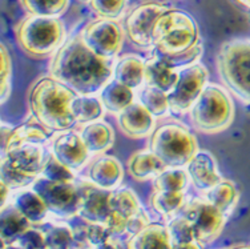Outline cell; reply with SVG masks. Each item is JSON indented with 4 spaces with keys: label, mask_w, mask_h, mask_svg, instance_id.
I'll return each instance as SVG.
<instances>
[{
    "label": "cell",
    "mask_w": 250,
    "mask_h": 249,
    "mask_svg": "<svg viewBox=\"0 0 250 249\" xmlns=\"http://www.w3.org/2000/svg\"><path fill=\"white\" fill-rule=\"evenodd\" d=\"M12 127L10 124H7V123H1V151L5 148V145L8 143V140H10V136L12 134Z\"/></svg>",
    "instance_id": "obj_38"
},
{
    "label": "cell",
    "mask_w": 250,
    "mask_h": 249,
    "mask_svg": "<svg viewBox=\"0 0 250 249\" xmlns=\"http://www.w3.org/2000/svg\"><path fill=\"white\" fill-rule=\"evenodd\" d=\"M165 168L167 165L163 160L149 148L137 151L128 160V172L132 178L140 181L154 180Z\"/></svg>",
    "instance_id": "obj_23"
},
{
    "label": "cell",
    "mask_w": 250,
    "mask_h": 249,
    "mask_svg": "<svg viewBox=\"0 0 250 249\" xmlns=\"http://www.w3.org/2000/svg\"><path fill=\"white\" fill-rule=\"evenodd\" d=\"M77 187L80 192L79 213L89 221L105 223L112 212L109 206L111 192L96 187L91 181L82 182Z\"/></svg>",
    "instance_id": "obj_15"
},
{
    "label": "cell",
    "mask_w": 250,
    "mask_h": 249,
    "mask_svg": "<svg viewBox=\"0 0 250 249\" xmlns=\"http://www.w3.org/2000/svg\"><path fill=\"white\" fill-rule=\"evenodd\" d=\"M185 169L193 187L197 188L198 191H210L218 182L224 180L218 171L216 158L208 151L198 149V152L188 163Z\"/></svg>",
    "instance_id": "obj_16"
},
{
    "label": "cell",
    "mask_w": 250,
    "mask_h": 249,
    "mask_svg": "<svg viewBox=\"0 0 250 249\" xmlns=\"http://www.w3.org/2000/svg\"><path fill=\"white\" fill-rule=\"evenodd\" d=\"M209 72L202 63L178 69V79L173 90L169 92L170 113L181 116L188 113L197 101L205 87L209 84Z\"/></svg>",
    "instance_id": "obj_9"
},
{
    "label": "cell",
    "mask_w": 250,
    "mask_h": 249,
    "mask_svg": "<svg viewBox=\"0 0 250 249\" xmlns=\"http://www.w3.org/2000/svg\"><path fill=\"white\" fill-rule=\"evenodd\" d=\"M189 180L185 168H165L153 180L156 191L184 192Z\"/></svg>",
    "instance_id": "obj_30"
},
{
    "label": "cell",
    "mask_w": 250,
    "mask_h": 249,
    "mask_svg": "<svg viewBox=\"0 0 250 249\" xmlns=\"http://www.w3.org/2000/svg\"><path fill=\"white\" fill-rule=\"evenodd\" d=\"M0 173H1V182L7 187H10L11 189H25V188L32 187L35 180L38 179L21 172L3 160H0Z\"/></svg>",
    "instance_id": "obj_33"
},
{
    "label": "cell",
    "mask_w": 250,
    "mask_h": 249,
    "mask_svg": "<svg viewBox=\"0 0 250 249\" xmlns=\"http://www.w3.org/2000/svg\"><path fill=\"white\" fill-rule=\"evenodd\" d=\"M137 101L149 111L156 119H161L170 113L168 93L157 87L143 84L137 90Z\"/></svg>",
    "instance_id": "obj_26"
},
{
    "label": "cell",
    "mask_w": 250,
    "mask_h": 249,
    "mask_svg": "<svg viewBox=\"0 0 250 249\" xmlns=\"http://www.w3.org/2000/svg\"><path fill=\"white\" fill-rule=\"evenodd\" d=\"M207 200L217 209L226 215L231 212L238 200V191L236 185L229 180H222L213 187L210 191L207 192Z\"/></svg>",
    "instance_id": "obj_28"
},
{
    "label": "cell",
    "mask_w": 250,
    "mask_h": 249,
    "mask_svg": "<svg viewBox=\"0 0 250 249\" xmlns=\"http://www.w3.org/2000/svg\"><path fill=\"white\" fill-rule=\"evenodd\" d=\"M112 79L137 91L145 84V59L135 53H128L119 58L113 64Z\"/></svg>",
    "instance_id": "obj_20"
},
{
    "label": "cell",
    "mask_w": 250,
    "mask_h": 249,
    "mask_svg": "<svg viewBox=\"0 0 250 249\" xmlns=\"http://www.w3.org/2000/svg\"><path fill=\"white\" fill-rule=\"evenodd\" d=\"M28 14L60 18L69 5V0H21Z\"/></svg>",
    "instance_id": "obj_32"
},
{
    "label": "cell",
    "mask_w": 250,
    "mask_h": 249,
    "mask_svg": "<svg viewBox=\"0 0 250 249\" xmlns=\"http://www.w3.org/2000/svg\"><path fill=\"white\" fill-rule=\"evenodd\" d=\"M89 4L99 18L120 20L128 12V0H89Z\"/></svg>",
    "instance_id": "obj_34"
},
{
    "label": "cell",
    "mask_w": 250,
    "mask_h": 249,
    "mask_svg": "<svg viewBox=\"0 0 250 249\" xmlns=\"http://www.w3.org/2000/svg\"><path fill=\"white\" fill-rule=\"evenodd\" d=\"M42 176L49 179V180H53V181L75 182V180H76V172L65 167V165H62V163H59L52 155L49 156L47 163L44 165Z\"/></svg>",
    "instance_id": "obj_37"
},
{
    "label": "cell",
    "mask_w": 250,
    "mask_h": 249,
    "mask_svg": "<svg viewBox=\"0 0 250 249\" xmlns=\"http://www.w3.org/2000/svg\"><path fill=\"white\" fill-rule=\"evenodd\" d=\"M170 8L172 5L159 0H145L136 4L124 16L125 36L135 47L152 49L154 25Z\"/></svg>",
    "instance_id": "obj_8"
},
{
    "label": "cell",
    "mask_w": 250,
    "mask_h": 249,
    "mask_svg": "<svg viewBox=\"0 0 250 249\" xmlns=\"http://www.w3.org/2000/svg\"><path fill=\"white\" fill-rule=\"evenodd\" d=\"M192 127L205 135H217L234 120V103L225 87L209 83L189 111Z\"/></svg>",
    "instance_id": "obj_4"
},
{
    "label": "cell",
    "mask_w": 250,
    "mask_h": 249,
    "mask_svg": "<svg viewBox=\"0 0 250 249\" xmlns=\"http://www.w3.org/2000/svg\"><path fill=\"white\" fill-rule=\"evenodd\" d=\"M80 135L89 154L95 156L104 155L115 144V130L104 120L84 124L80 130Z\"/></svg>",
    "instance_id": "obj_19"
},
{
    "label": "cell",
    "mask_w": 250,
    "mask_h": 249,
    "mask_svg": "<svg viewBox=\"0 0 250 249\" xmlns=\"http://www.w3.org/2000/svg\"><path fill=\"white\" fill-rule=\"evenodd\" d=\"M32 189L43 199L49 211L60 216H71L79 212L80 192L75 182L53 181L39 176L32 184Z\"/></svg>",
    "instance_id": "obj_11"
},
{
    "label": "cell",
    "mask_w": 250,
    "mask_h": 249,
    "mask_svg": "<svg viewBox=\"0 0 250 249\" xmlns=\"http://www.w3.org/2000/svg\"><path fill=\"white\" fill-rule=\"evenodd\" d=\"M177 79V69L169 67L157 53L150 51L148 59H145V84L157 87L161 91L169 93L173 90Z\"/></svg>",
    "instance_id": "obj_22"
},
{
    "label": "cell",
    "mask_w": 250,
    "mask_h": 249,
    "mask_svg": "<svg viewBox=\"0 0 250 249\" xmlns=\"http://www.w3.org/2000/svg\"><path fill=\"white\" fill-rule=\"evenodd\" d=\"M109 206L112 212H116L126 219L140 211L139 200L136 197L135 192L128 188H117L115 191H111Z\"/></svg>",
    "instance_id": "obj_31"
},
{
    "label": "cell",
    "mask_w": 250,
    "mask_h": 249,
    "mask_svg": "<svg viewBox=\"0 0 250 249\" xmlns=\"http://www.w3.org/2000/svg\"><path fill=\"white\" fill-rule=\"evenodd\" d=\"M76 124H88L103 119L106 111L99 95H76L71 104Z\"/></svg>",
    "instance_id": "obj_25"
},
{
    "label": "cell",
    "mask_w": 250,
    "mask_h": 249,
    "mask_svg": "<svg viewBox=\"0 0 250 249\" xmlns=\"http://www.w3.org/2000/svg\"><path fill=\"white\" fill-rule=\"evenodd\" d=\"M15 204H16V208L31 221H39L40 219H43L48 209L43 199L39 196L32 188L31 191L27 188L21 189L19 196L16 197Z\"/></svg>",
    "instance_id": "obj_29"
},
{
    "label": "cell",
    "mask_w": 250,
    "mask_h": 249,
    "mask_svg": "<svg viewBox=\"0 0 250 249\" xmlns=\"http://www.w3.org/2000/svg\"><path fill=\"white\" fill-rule=\"evenodd\" d=\"M15 32L20 48L35 59L55 55L67 40L62 20L52 16L28 14Z\"/></svg>",
    "instance_id": "obj_3"
},
{
    "label": "cell",
    "mask_w": 250,
    "mask_h": 249,
    "mask_svg": "<svg viewBox=\"0 0 250 249\" xmlns=\"http://www.w3.org/2000/svg\"><path fill=\"white\" fill-rule=\"evenodd\" d=\"M148 148L168 168H185L198 152V143L188 127L167 123L154 128Z\"/></svg>",
    "instance_id": "obj_7"
},
{
    "label": "cell",
    "mask_w": 250,
    "mask_h": 249,
    "mask_svg": "<svg viewBox=\"0 0 250 249\" xmlns=\"http://www.w3.org/2000/svg\"><path fill=\"white\" fill-rule=\"evenodd\" d=\"M0 100L4 104L11 95V75H12V62L8 49L1 44L0 49Z\"/></svg>",
    "instance_id": "obj_36"
},
{
    "label": "cell",
    "mask_w": 250,
    "mask_h": 249,
    "mask_svg": "<svg viewBox=\"0 0 250 249\" xmlns=\"http://www.w3.org/2000/svg\"><path fill=\"white\" fill-rule=\"evenodd\" d=\"M52 136L53 132L47 130L38 119H35L34 116L31 115L23 124L18 125L12 130L10 140H8L5 148L1 152H4V151H7L8 148H12V147L21 145V144L49 145Z\"/></svg>",
    "instance_id": "obj_21"
},
{
    "label": "cell",
    "mask_w": 250,
    "mask_h": 249,
    "mask_svg": "<svg viewBox=\"0 0 250 249\" xmlns=\"http://www.w3.org/2000/svg\"><path fill=\"white\" fill-rule=\"evenodd\" d=\"M237 3H240L241 5H244V7H248L250 8V0H236Z\"/></svg>",
    "instance_id": "obj_39"
},
{
    "label": "cell",
    "mask_w": 250,
    "mask_h": 249,
    "mask_svg": "<svg viewBox=\"0 0 250 249\" xmlns=\"http://www.w3.org/2000/svg\"><path fill=\"white\" fill-rule=\"evenodd\" d=\"M88 181L105 191H115L124 178L123 164L111 155H99L87 168Z\"/></svg>",
    "instance_id": "obj_18"
},
{
    "label": "cell",
    "mask_w": 250,
    "mask_h": 249,
    "mask_svg": "<svg viewBox=\"0 0 250 249\" xmlns=\"http://www.w3.org/2000/svg\"><path fill=\"white\" fill-rule=\"evenodd\" d=\"M217 69L226 90L250 104V39L222 44L217 55Z\"/></svg>",
    "instance_id": "obj_6"
},
{
    "label": "cell",
    "mask_w": 250,
    "mask_h": 249,
    "mask_svg": "<svg viewBox=\"0 0 250 249\" xmlns=\"http://www.w3.org/2000/svg\"><path fill=\"white\" fill-rule=\"evenodd\" d=\"M51 156L48 145L42 144H21L1 152L3 161L12 165L21 172L39 178L42 176L43 168Z\"/></svg>",
    "instance_id": "obj_14"
},
{
    "label": "cell",
    "mask_w": 250,
    "mask_h": 249,
    "mask_svg": "<svg viewBox=\"0 0 250 249\" xmlns=\"http://www.w3.org/2000/svg\"><path fill=\"white\" fill-rule=\"evenodd\" d=\"M88 1H89V0H88Z\"/></svg>",
    "instance_id": "obj_40"
},
{
    "label": "cell",
    "mask_w": 250,
    "mask_h": 249,
    "mask_svg": "<svg viewBox=\"0 0 250 249\" xmlns=\"http://www.w3.org/2000/svg\"><path fill=\"white\" fill-rule=\"evenodd\" d=\"M185 217L190 223L194 237L201 241H210L224 226V213L208 200H194L187 208Z\"/></svg>",
    "instance_id": "obj_13"
},
{
    "label": "cell",
    "mask_w": 250,
    "mask_h": 249,
    "mask_svg": "<svg viewBox=\"0 0 250 249\" xmlns=\"http://www.w3.org/2000/svg\"><path fill=\"white\" fill-rule=\"evenodd\" d=\"M99 97L106 112L115 115L120 113L121 111L136 101L135 90L115 79H111L103 87V90L99 92Z\"/></svg>",
    "instance_id": "obj_24"
},
{
    "label": "cell",
    "mask_w": 250,
    "mask_h": 249,
    "mask_svg": "<svg viewBox=\"0 0 250 249\" xmlns=\"http://www.w3.org/2000/svg\"><path fill=\"white\" fill-rule=\"evenodd\" d=\"M154 117L141 103L135 101L117 113L119 128L126 137L143 139L150 136L154 131Z\"/></svg>",
    "instance_id": "obj_17"
},
{
    "label": "cell",
    "mask_w": 250,
    "mask_h": 249,
    "mask_svg": "<svg viewBox=\"0 0 250 249\" xmlns=\"http://www.w3.org/2000/svg\"><path fill=\"white\" fill-rule=\"evenodd\" d=\"M80 36L96 55L115 60L124 44L125 29L119 20L99 18L88 23L82 29Z\"/></svg>",
    "instance_id": "obj_10"
},
{
    "label": "cell",
    "mask_w": 250,
    "mask_h": 249,
    "mask_svg": "<svg viewBox=\"0 0 250 249\" xmlns=\"http://www.w3.org/2000/svg\"><path fill=\"white\" fill-rule=\"evenodd\" d=\"M113 64L115 60L96 55L76 34L53 55L49 73L77 95H99L113 77Z\"/></svg>",
    "instance_id": "obj_1"
},
{
    "label": "cell",
    "mask_w": 250,
    "mask_h": 249,
    "mask_svg": "<svg viewBox=\"0 0 250 249\" xmlns=\"http://www.w3.org/2000/svg\"><path fill=\"white\" fill-rule=\"evenodd\" d=\"M76 95L73 90L51 75L40 77L28 95L31 115L53 134L71 130L76 125L71 111Z\"/></svg>",
    "instance_id": "obj_2"
},
{
    "label": "cell",
    "mask_w": 250,
    "mask_h": 249,
    "mask_svg": "<svg viewBox=\"0 0 250 249\" xmlns=\"http://www.w3.org/2000/svg\"><path fill=\"white\" fill-rule=\"evenodd\" d=\"M183 203V192L156 191L152 196V205L154 206V209L164 215H169V213L180 209Z\"/></svg>",
    "instance_id": "obj_35"
},
{
    "label": "cell",
    "mask_w": 250,
    "mask_h": 249,
    "mask_svg": "<svg viewBox=\"0 0 250 249\" xmlns=\"http://www.w3.org/2000/svg\"><path fill=\"white\" fill-rule=\"evenodd\" d=\"M152 38V49L167 56L185 52L201 42L198 25L192 15L173 7L157 20Z\"/></svg>",
    "instance_id": "obj_5"
},
{
    "label": "cell",
    "mask_w": 250,
    "mask_h": 249,
    "mask_svg": "<svg viewBox=\"0 0 250 249\" xmlns=\"http://www.w3.org/2000/svg\"><path fill=\"white\" fill-rule=\"evenodd\" d=\"M129 249H170V236L163 226H145L129 243Z\"/></svg>",
    "instance_id": "obj_27"
},
{
    "label": "cell",
    "mask_w": 250,
    "mask_h": 249,
    "mask_svg": "<svg viewBox=\"0 0 250 249\" xmlns=\"http://www.w3.org/2000/svg\"><path fill=\"white\" fill-rule=\"evenodd\" d=\"M49 151L59 163L75 172L82 171L89 160V151L83 141L80 131L71 130L55 132L49 143Z\"/></svg>",
    "instance_id": "obj_12"
}]
</instances>
